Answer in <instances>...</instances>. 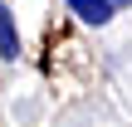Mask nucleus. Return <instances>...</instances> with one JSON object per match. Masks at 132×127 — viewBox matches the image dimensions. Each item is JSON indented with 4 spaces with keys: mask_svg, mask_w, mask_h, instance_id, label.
<instances>
[{
    "mask_svg": "<svg viewBox=\"0 0 132 127\" xmlns=\"http://www.w3.org/2000/svg\"><path fill=\"white\" fill-rule=\"evenodd\" d=\"M69 10H73L83 24H93V29H103V24L118 15V5H113V0H69Z\"/></svg>",
    "mask_w": 132,
    "mask_h": 127,
    "instance_id": "1",
    "label": "nucleus"
},
{
    "mask_svg": "<svg viewBox=\"0 0 132 127\" xmlns=\"http://www.w3.org/2000/svg\"><path fill=\"white\" fill-rule=\"evenodd\" d=\"M0 59H20V34H15L10 5H0Z\"/></svg>",
    "mask_w": 132,
    "mask_h": 127,
    "instance_id": "2",
    "label": "nucleus"
},
{
    "mask_svg": "<svg viewBox=\"0 0 132 127\" xmlns=\"http://www.w3.org/2000/svg\"><path fill=\"white\" fill-rule=\"evenodd\" d=\"M113 5H118V10H127V5H132V0H113Z\"/></svg>",
    "mask_w": 132,
    "mask_h": 127,
    "instance_id": "3",
    "label": "nucleus"
}]
</instances>
